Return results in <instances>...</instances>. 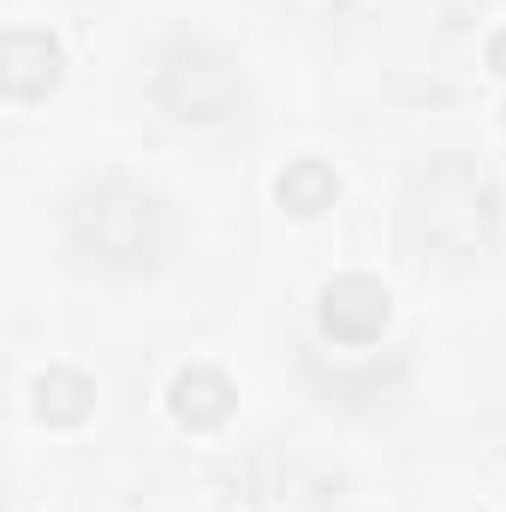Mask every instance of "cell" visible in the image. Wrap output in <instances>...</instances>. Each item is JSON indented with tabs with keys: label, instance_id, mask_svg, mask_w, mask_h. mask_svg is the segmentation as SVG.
Listing matches in <instances>:
<instances>
[{
	"label": "cell",
	"instance_id": "1",
	"mask_svg": "<svg viewBox=\"0 0 506 512\" xmlns=\"http://www.w3.org/2000/svg\"><path fill=\"white\" fill-rule=\"evenodd\" d=\"M155 96H161V108H167L173 120L215 126V120H227V114L245 102V78H239V66H233L227 48L197 42V36H179V42L161 54Z\"/></svg>",
	"mask_w": 506,
	"mask_h": 512
},
{
	"label": "cell",
	"instance_id": "2",
	"mask_svg": "<svg viewBox=\"0 0 506 512\" xmlns=\"http://www.w3.org/2000/svg\"><path fill=\"white\" fill-rule=\"evenodd\" d=\"M72 239H78V251L90 256V262L137 268L161 245V209L137 185H96L72 209Z\"/></svg>",
	"mask_w": 506,
	"mask_h": 512
},
{
	"label": "cell",
	"instance_id": "3",
	"mask_svg": "<svg viewBox=\"0 0 506 512\" xmlns=\"http://www.w3.org/2000/svg\"><path fill=\"white\" fill-rule=\"evenodd\" d=\"M316 322L340 346H370L393 322V292L381 286L376 274H340V280H328L316 292Z\"/></svg>",
	"mask_w": 506,
	"mask_h": 512
},
{
	"label": "cell",
	"instance_id": "4",
	"mask_svg": "<svg viewBox=\"0 0 506 512\" xmlns=\"http://www.w3.org/2000/svg\"><path fill=\"white\" fill-rule=\"evenodd\" d=\"M60 72H66L60 36H48L36 24H12L0 36V84H6V96H18V102L24 96H42V90L60 84Z\"/></svg>",
	"mask_w": 506,
	"mask_h": 512
},
{
	"label": "cell",
	"instance_id": "5",
	"mask_svg": "<svg viewBox=\"0 0 506 512\" xmlns=\"http://www.w3.org/2000/svg\"><path fill=\"white\" fill-rule=\"evenodd\" d=\"M233 405H239V387L227 382V370H215V364H185V370L173 376V387H167V411H173V423L191 429V435L221 429V423L233 417Z\"/></svg>",
	"mask_w": 506,
	"mask_h": 512
},
{
	"label": "cell",
	"instance_id": "6",
	"mask_svg": "<svg viewBox=\"0 0 506 512\" xmlns=\"http://www.w3.org/2000/svg\"><path fill=\"white\" fill-rule=\"evenodd\" d=\"M274 203H280L286 215H298V221H316V215H328V209L340 203V173H334L322 155H298V161L280 167Z\"/></svg>",
	"mask_w": 506,
	"mask_h": 512
},
{
	"label": "cell",
	"instance_id": "7",
	"mask_svg": "<svg viewBox=\"0 0 506 512\" xmlns=\"http://www.w3.org/2000/svg\"><path fill=\"white\" fill-rule=\"evenodd\" d=\"M30 399H36V417L42 423H54V429H72V423H84L90 411H96V382L84 376V370H72V364H48L36 387H30Z\"/></svg>",
	"mask_w": 506,
	"mask_h": 512
},
{
	"label": "cell",
	"instance_id": "8",
	"mask_svg": "<svg viewBox=\"0 0 506 512\" xmlns=\"http://www.w3.org/2000/svg\"><path fill=\"white\" fill-rule=\"evenodd\" d=\"M489 66H495V72L506 78V24L495 30V36H489Z\"/></svg>",
	"mask_w": 506,
	"mask_h": 512
},
{
	"label": "cell",
	"instance_id": "9",
	"mask_svg": "<svg viewBox=\"0 0 506 512\" xmlns=\"http://www.w3.org/2000/svg\"><path fill=\"white\" fill-rule=\"evenodd\" d=\"M501 114H506V108H501Z\"/></svg>",
	"mask_w": 506,
	"mask_h": 512
}]
</instances>
